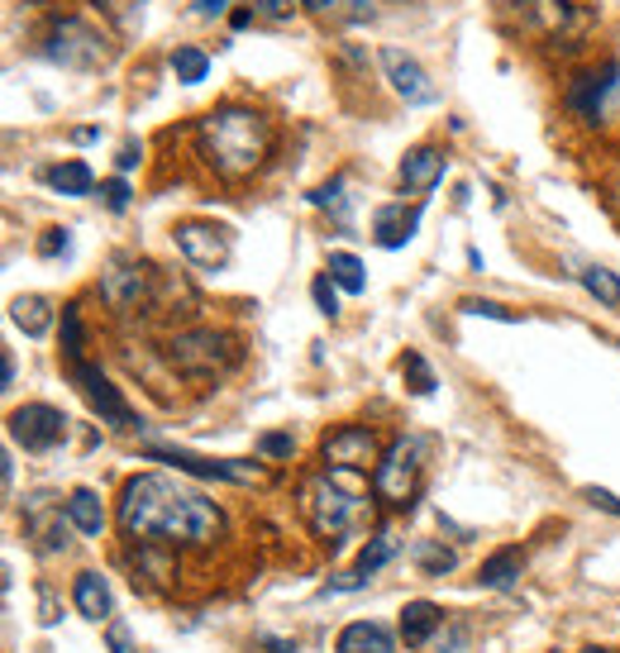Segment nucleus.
<instances>
[{"mask_svg": "<svg viewBox=\"0 0 620 653\" xmlns=\"http://www.w3.org/2000/svg\"><path fill=\"white\" fill-rule=\"evenodd\" d=\"M120 530L134 544H182L210 548L225 530L220 505L206 501L196 487H182L167 472H139L120 491Z\"/></svg>", "mask_w": 620, "mask_h": 653, "instance_id": "nucleus-1", "label": "nucleus"}, {"mask_svg": "<svg viewBox=\"0 0 620 653\" xmlns=\"http://www.w3.org/2000/svg\"><path fill=\"white\" fill-rule=\"evenodd\" d=\"M196 143L220 177H249L272 153V120L249 106H220L196 124Z\"/></svg>", "mask_w": 620, "mask_h": 653, "instance_id": "nucleus-2", "label": "nucleus"}, {"mask_svg": "<svg viewBox=\"0 0 620 653\" xmlns=\"http://www.w3.org/2000/svg\"><path fill=\"white\" fill-rule=\"evenodd\" d=\"M301 511H306L311 530L320 540L339 544V534H349L358 520L368 515V482L353 468H325L301 487Z\"/></svg>", "mask_w": 620, "mask_h": 653, "instance_id": "nucleus-3", "label": "nucleus"}, {"mask_svg": "<svg viewBox=\"0 0 620 653\" xmlns=\"http://www.w3.org/2000/svg\"><path fill=\"white\" fill-rule=\"evenodd\" d=\"M43 57L67 72H96L110 63V43L96 24L77 20V14H63V20L48 29V39H43Z\"/></svg>", "mask_w": 620, "mask_h": 653, "instance_id": "nucleus-4", "label": "nucleus"}, {"mask_svg": "<svg viewBox=\"0 0 620 653\" xmlns=\"http://www.w3.org/2000/svg\"><path fill=\"white\" fill-rule=\"evenodd\" d=\"M167 362L186 382H215L220 372L235 368V344L215 329H186L167 339Z\"/></svg>", "mask_w": 620, "mask_h": 653, "instance_id": "nucleus-5", "label": "nucleus"}, {"mask_svg": "<svg viewBox=\"0 0 620 653\" xmlns=\"http://www.w3.org/2000/svg\"><path fill=\"white\" fill-rule=\"evenodd\" d=\"M415 477H421V439H396L372 468V491L392 505V511H411Z\"/></svg>", "mask_w": 620, "mask_h": 653, "instance_id": "nucleus-6", "label": "nucleus"}, {"mask_svg": "<svg viewBox=\"0 0 620 653\" xmlns=\"http://www.w3.org/2000/svg\"><path fill=\"white\" fill-rule=\"evenodd\" d=\"M63 434H67V415L48 401H29L20 411H10V439L24 454H48L53 444H63Z\"/></svg>", "mask_w": 620, "mask_h": 653, "instance_id": "nucleus-7", "label": "nucleus"}, {"mask_svg": "<svg viewBox=\"0 0 620 653\" xmlns=\"http://www.w3.org/2000/svg\"><path fill=\"white\" fill-rule=\"evenodd\" d=\"M149 462H172L177 472H192V477H206V482H235V487H249V482H263V468L253 462H239V458H200V454H186V448H149L143 454Z\"/></svg>", "mask_w": 620, "mask_h": 653, "instance_id": "nucleus-8", "label": "nucleus"}, {"mask_svg": "<svg viewBox=\"0 0 620 653\" xmlns=\"http://www.w3.org/2000/svg\"><path fill=\"white\" fill-rule=\"evenodd\" d=\"M325 454V468H353V472H368L382 462V448H378V434L368 425H339L325 434L320 444Z\"/></svg>", "mask_w": 620, "mask_h": 653, "instance_id": "nucleus-9", "label": "nucleus"}, {"mask_svg": "<svg viewBox=\"0 0 620 653\" xmlns=\"http://www.w3.org/2000/svg\"><path fill=\"white\" fill-rule=\"evenodd\" d=\"M72 382H77V387H81V396L100 411V420H110V425H120V429H134V425H139V415L129 411V401L110 387V377L100 372L96 362H81V358L72 362Z\"/></svg>", "mask_w": 620, "mask_h": 653, "instance_id": "nucleus-10", "label": "nucleus"}, {"mask_svg": "<svg viewBox=\"0 0 620 653\" xmlns=\"http://www.w3.org/2000/svg\"><path fill=\"white\" fill-rule=\"evenodd\" d=\"M382 72H387V81H392V91L406 100V106H435L439 91H435V81H429V72L415 63L411 53H401V48H382Z\"/></svg>", "mask_w": 620, "mask_h": 653, "instance_id": "nucleus-11", "label": "nucleus"}, {"mask_svg": "<svg viewBox=\"0 0 620 653\" xmlns=\"http://www.w3.org/2000/svg\"><path fill=\"white\" fill-rule=\"evenodd\" d=\"M177 249H182L186 263H192V268H206V272H215V268L229 263V235H225L220 225H206V220L177 225Z\"/></svg>", "mask_w": 620, "mask_h": 653, "instance_id": "nucleus-12", "label": "nucleus"}, {"mask_svg": "<svg viewBox=\"0 0 620 653\" xmlns=\"http://www.w3.org/2000/svg\"><path fill=\"white\" fill-rule=\"evenodd\" d=\"M444 172H449V157H444V149H435V143H421V149H411L406 157H401L396 177H401L406 192L425 196V192H435V186L444 182Z\"/></svg>", "mask_w": 620, "mask_h": 653, "instance_id": "nucleus-13", "label": "nucleus"}, {"mask_svg": "<svg viewBox=\"0 0 620 653\" xmlns=\"http://www.w3.org/2000/svg\"><path fill=\"white\" fill-rule=\"evenodd\" d=\"M143 292H149V268L129 263V258H115L110 272L100 277V296H106L115 311H134L143 301Z\"/></svg>", "mask_w": 620, "mask_h": 653, "instance_id": "nucleus-14", "label": "nucleus"}, {"mask_svg": "<svg viewBox=\"0 0 620 653\" xmlns=\"http://www.w3.org/2000/svg\"><path fill=\"white\" fill-rule=\"evenodd\" d=\"M616 77H620V67L616 63H607L601 67V77L597 72H587V77H578L573 81V91H568V106L583 115V120H597L601 110H607V96L616 91Z\"/></svg>", "mask_w": 620, "mask_h": 653, "instance_id": "nucleus-15", "label": "nucleus"}, {"mask_svg": "<svg viewBox=\"0 0 620 653\" xmlns=\"http://www.w3.org/2000/svg\"><path fill=\"white\" fill-rule=\"evenodd\" d=\"M335 653H396V634L378 620H353V625L339 630Z\"/></svg>", "mask_w": 620, "mask_h": 653, "instance_id": "nucleus-16", "label": "nucleus"}, {"mask_svg": "<svg viewBox=\"0 0 620 653\" xmlns=\"http://www.w3.org/2000/svg\"><path fill=\"white\" fill-rule=\"evenodd\" d=\"M415 229H421V206H382L378 220H372V235H378L382 249H406L415 239Z\"/></svg>", "mask_w": 620, "mask_h": 653, "instance_id": "nucleus-17", "label": "nucleus"}, {"mask_svg": "<svg viewBox=\"0 0 620 653\" xmlns=\"http://www.w3.org/2000/svg\"><path fill=\"white\" fill-rule=\"evenodd\" d=\"M72 601H77V611L86 620H110L115 616V597H110V583L100 573H77V583H72Z\"/></svg>", "mask_w": 620, "mask_h": 653, "instance_id": "nucleus-18", "label": "nucleus"}, {"mask_svg": "<svg viewBox=\"0 0 620 653\" xmlns=\"http://www.w3.org/2000/svg\"><path fill=\"white\" fill-rule=\"evenodd\" d=\"M439 625H444V611L435 601H406V611H401V640H406L411 649L435 640Z\"/></svg>", "mask_w": 620, "mask_h": 653, "instance_id": "nucleus-19", "label": "nucleus"}, {"mask_svg": "<svg viewBox=\"0 0 620 653\" xmlns=\"http://www.w3.org/2000/svg\"><path fill=\"white\" fill-rule=\"evenodd\" d=\"M521 573H525V554H521V548H497V554L478 568V583L487 591H507V587L521 583Z\"/></svg>", "mask_w": 620, "mask_h": 653, "instance_id": "nucleus-20", "label": "nucleus"}, {"mask_svg": "<svg viewBox=\"0 0 620 653\" xmlns=\"http://www.w3.org/2000/svg\"><path fill=\"white\" fill-rule=\"evenodd\" d=\"M67 520L77 525V534H86V540H100V530H106V505H100V497L91 487H77L67 497Z\"/></svg>", "mask_w": 620, "mask_h": 653, "instance_id": "nucleus-21", "label": "nucleus"}, {"mask_svg": "<svg viewBox=\"0 0 620 653\" xmlns=\"http://www.w3.org/2000/svg\"><path fill=\"white\" fill-rule=\"evenodd\" d=\"M10 320L14 329H24L29 339H43L53 325V301L48 296H14L10 301Z\"/></svg>", "mask_w": 620, "mask_h": 653, "instance_id": "nucleus-22", "label": "nucleus"}, {"mask_svg": "<svg viewBox=\"0 0 620 653\" xmlns=\"http://www.w3.org/2000/svg\"><path fill=\"white\" fill-rule=\"evenodd\" d=\"M67 530H77V525H72L63 511H48V505H43V515L39 511L29 515V534L39 540V554H63V548H67Z\"/></svg>", "mask_w": 620, "mask_h": 653, "instance_id": "nucleus-23", "label": "nucleus"}, {"mask_svg": "<svg viewBox=\"0 0 620 653\" xmlns=\"http://www.w3.org/2000/svg\"><path fill=\"white\" fill-rule=\"evenodd\" d=\"M48 186H53V192H63V196H91L96 177H91V167L72 157V163H57V167H48Z\"/></svg>", "mask_w": 620, "mask_h": 653, "instance_id": "nucleus-24", "label": "nucleus"}, {"mask_svg": "<svg viewBox=\"0 0 620 653\" xmlns=\"http://www.w3.org/2000/svg\"><path fill=\"white\" fill-rule=\"evenodd\" d=\"M325 272L335 277L339 292H349V296H363L368 292V272H363V263H358L353 253H329Z\"/></svg>", "mask_w": 620, "mask_h": 653, "instance_id": "nucleus-25", "label": "nucleus"}, {"mask_svg": "<svg viewBox=\"0 0 620 653\" xmlns=\"http://www.w3.org/2000/svg\"><path fill=\"white\" fill-rule=\"evenodd\" d=\"M396 554H401V540H396L392 530H387V534H378V540H368V544H363V554H358V568H353V573L372 577V573H382Z\"/></svg>", "mask_w": 620, "mask_h": 653, "instance_id": "nucleus-26", "label": "nucleus"}, {"mask_svg": "<svg viewBox=\"0 0 620 653\" xmlns=\"http://www.w3.org/2000/svg\"><path fill=\"white\" fill-rule=\"evenodd\" d=\"M415 568H421L425 577H444V573L458 568V554L454 548H444L439 540H421L415 544Z\"/></svg>", "mask_w": 620, "mask_h": 653, "instance_id": "nucleus-27", "label": "nucleus"}, {"mask_svg": "<svg viewBox=\"0 0 620 653\" xmlns=\"http://www.w3.org/2000/svg\"><path fill=\"white\" fill-rule=\"evenodd\" d=\"M583 286L601 301V306H620V277H616L611 268H597V263L583 268Z\"/></svg>", "mask_w": 620, "mask_h": 653, "instance_id": "nucleus-28", "label": "nucleus"}, {"mask_svg": "<svg viewBox=\"0 0 620 653\" xmlns=\"http://www.w3.org/2000/svg\"><path fill=\"white\" fill-rule=\"evenodd\" d=\"M172 72H177V81L200 86V81H206V72H210V57L200 48H177V53H172Z\"/></svg>", "mask_w": 620, "mask_h": 653, "instance_id": "nucleus-29", "label": "nucleus"}, {"mask_svg": "<svg viewBox=\"0 0 620 653\" xmlns=\"http://www.w3.org/2000/svg\"><path fill=\"white\" fill-rule=\"evenodd\" d=\"M525 14L554 34V29L568 24V0H525Z\"/></svg>", "mask_w": 620, "mask_h": 653, "instance_id": "nucleus-30", "label": "nucleus"}, {"mask_svg": "<svg viewBox=\"0 0 620 653\" xmlns=\"http://www.w3.org/2000/svg\"><path fill=\"white\" fill-rule=\"evenodd\" d=\"M401 372L411 377V391H415V396H429V391H435V372H429V362H425L421 353H406V358H401Z\"/></svg>", "mask_w": 620, "mask_h": 653, "instance_id": "nucleus-31", "label": "nucleus"}, {"mask_svg": "<svg viewBox=\"0 0 620 653\" xmlns=\"http://www.w3.org/2000/svg\"><path fill=\"white\" fill-rule=\"evenodd\" d=\"M311 206H320V210H335L339 220H344V215H349V200H344V177L325 182V186H315V192H311Z\"/></svg>", "mask_w": 620, "mask_h": 653, "instance_id": "nucleus-32", "label": "nucleus"}, {"mask_svg": "<svg viewBox=\"0 0 620 653\" xmlns=\"http://www.w3.org/2000/svg\"><path fill=\"white\" fill-rule=\"evenodd\" d=\"M311 296H315V306H320V315H329V320H335V315H339V286H335V277H329V272H320V277L311 282Z\"/></svg>", "mask_w": 620, "mask_h": 653, "instance_id": "nucleus-33", "label": "nucleus"}, {"mask_svg": "<svg viewBox=\"0 0 620 653\" xmlns=\"http://www.w3.org/2000/svg\"><path fill=\"white\" fill-rule=\"evenodd\" d=\"M63 348H67V358H72V362L81 358V315H77V306H67V311H63Z\"/></svg>", "mask_w": 620, "mask_h": 653, "instance_id": "nucleus-34", "label": "nucleus"}, {"mask_svg": "<svg viewBox=\"0 0 620 653\" xmlns=\"http://www.w3.org/2000/svg\"><path fill=\"white\" fill-rule=\"evenodd\" d=\"M72 249V229H43V239H39V258H63Z\"/></svg>", "mask_w": 620, "mask_h": 653, "instance_id": "nucleus-35", "label": "nucleus"}, {"mask_svg": "<svg viewBox=\"0 0 620 653\" xmlns=\"http://www.w3.org/2000/svg\"><path fill=\"white\" fill-rule=\"evenodd\" d=\"M464 311L468 315H487V320H507V325H515V311H507V306H497V301H464Z\"/></svg>", "mask_w": 620, "mask_h": 653, "instance_id": "nucleus-36", "label": "nucleus"}, {"mask_svg": "<svg viewBox=\"0 0 620 653\" xmlns=\"http://www.w3.org/2000/svg\"><path fill=\"white\" fill-rule=\"evenodd\" d=\"M258 448H263L268 458H292L296 454V439H292V434H263Z\"/></svg>", "mask_w": 620, "mask_h": 653, "instance_id": "nucleus-37", "label": "nucleus"}, {"mask_svg": "<svg viewBox=\"0 0 620 653\" xmlns=\"http://www.w3.org/2000/svg\"><path fill=\"white\" fill-rule=\"evenodd\" d=\"M106 644H110V653H139V649H134V634H129V625H124V620H110V630H106Z\"/></svg>", "mask_w": 620, "mask_h": 653, "instance_id": "nucleus-38", "label": "nucleus"}, {"mask_svg": "<svg viewBox=\"0 0 620 653\" xmlns=\"http://www.w3.org/2000/svg\"><path fill=\"white\" fill-rule=\"evenodd\" d=\"M100 200H106V210L120 215V210H129V186H124L120 177H115V182L100 186Z\"/></svg>", "mask_w": 620, "mask_h": 653, "instance_id": "nucleus-39", "label": "nucleus"}, {"mask_svg": "<svg viewBox=\"0 0 620 653\" xmlns=\"http://www.w3.org/2000/svg\"><path fill=\"white\" fill-rule=\"evenodd\" d=\"M583 497H587V501H592V505H597V511H607V515H620V497H611V491H601V487H587V491H583Z\"/></svg>", "mask_w": 620, "mask_h": 653, "instance_id": "nucleus-40", "label": "nucleus"}, {"mask_svg": "<svg viewBox=\"0 0 620 653\" xmlns=\"http://www.w3.org/2000/svg\"><path fill=\"white\" fill-rule=\"evenodd\" d=\"M139 157H143V149H139V139H129L124 149H120V157H115V163H120V172H129V167H139Z\"/></svg>", "mask_w": 620, "mask_h": 653, "instance_id": "nucleus-41", "label": "nucleus"}, {"mask_svg": "<svg viewBox=\"0 0 620 653\" xmlns=\"http://www.w3.org/2000/svg\"><path fill=\"white\" fill-rule=\"evenodd\" d=\"M39 606H43L39 625H57V606H53V591H48V587H43V591H39Z\"/></svg>", "mask_w": 620, "mask_h": 653, "instance_id": "nucleus-42", "label": "nucleus"}, {"mask_svg": "<svg viewBox=\"0 0 620 653\" xmlns=\"http://www.w3.org/2000/svg\"><path fill=\"white\" fill-rule=\"evenodd\" d=\"M220 10H225V0H196V14H200V20H215Z\"/></svg>", "mask_w": 620, "mask_h": 653, "instance_id": "nucleus-43", "label": "nucleus"}, {"mask_svg": "<svg viewBox=\"0 0 620 653\" xmlns=\"http://www.w3.org/2000/svg\"><path fill=\"white\" fill-rule=\"evenodd\" d=\"M263 14H272V20H286V14H292V10H286L282 0H263Z\"/></svg>", "mask_w": 620, "mask_h": 653, "instance_id": "nucleus-44", "label": "nucleus"}, {"mask_svg": "<svg viewBox=\"0 0 620 653\" xmlns=\"http://www.w3.org/2000/svg\"><path fill=\"white\" fill-rule=\"evenodd\" d=\"M301 6H306L311 14H325V10H335V6H339V0H301Z\"/></svg>", "mask_w": 620, "mask_h": 653, "instance_id": "nucleus-45", "label": "nucleus"}, {"mask_svg": "<svg viewBox=\"0 0 620 653\" xmlns=\"http://www.w3.org/2000/svg\"><path fill=\"white\" fill-rule=\"evenodd\" d=\"M100 6H110V10H124V6H134V0H100Z\"/></svg>", "mask_w": 620, "mask_h": 653, "instance_id": "nucleus-46", "label": "nucleus"}, {"mask_svg": "<svg viewBox=\"0 0 620 653\" xmlns=\"http://www.w3.org/2000/svg\"><path fill=\"white\" fill-rule=\"evenodd\" d=\"M583 653H616V649H597V644H592V649H583Z\"/></svg>", "mask_w": 620, "mask_h": 653, "instance_id": "nucleus-47", "label": "nucleus"}]
</instances>
